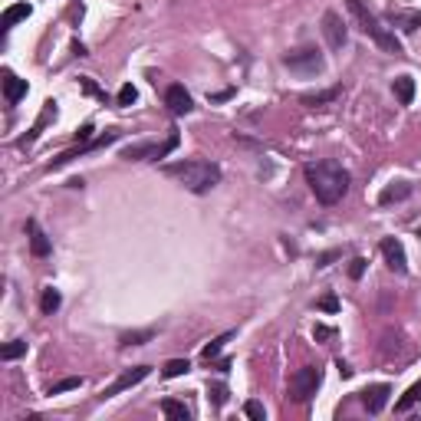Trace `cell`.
I'll return each instance as SVG.
<instances>
[{
	"mask_svg": "<svg viewBox=\"0 0 421 421\" xmlns=\"http://www.w3.org/2000/svg\"><path fill=\"white\" fill-rule=\"evenodd\" d=\"M303 174H307V184H309V191L316 194V201L326 204V208H333V204L343 201L345 191H349V184H352V174L345 172L339 162H333V158L309 162L307 168H303Z\"/></svg>",
	"mask_w": 421,
	"mask_h": 421,
	"instance_id": "6da1fadb",
	"label": "cell"
},
{
	"mask_svg": "<svg viewBox=\"0 0 421 421\" xmlns=\"http://www.w3.org/2000/svg\"><path fill=\"white\" fill-rule=\"evenodd\" d=\"M168 178L182 182L191 194H208L220 184V165L201 162V158H188V162H172L162 168Z\"/></svg>",
	"mask_w": 421,
	"mask_h": 421,
	"instance_id": "7a4b0ae2",
	"label": "cell"
},
{
	"mask_svg": "<svg viewBox=\"0 0 421 421\" xmlns=\"http://www.w3.org/2000/svg\"><path fill=\"white\" fill-rule=\"evenodd\" d=\"M345 7H349V13H352L355 20H359V27H362V33L369 40H372L379 49H385V53H395V57H402V43H398V37H395V30L385 23L382 17H375L372 10L365 7L362 0H345Z\"/></svg>",
	"mask_w": 421,
	"mask_h": 421,
	"instance_id": "3957f363",
	"label": "cell"
},
{
	"mask_svg": "<svg viewBox=\"0 0 421 421\" xmlns=\"http://www.w3.org/2000/svg\"><path fill=\"white\" fill-rule=\"evenodd\" d=\"M178 142H182V135H178V129H172L165 142H135V145H125L122 158H125V162H158V158H165V155H172L174 148H178Z\"/></svg>",
	"mask_w": 421,
	"mask_h": 421,
	"instance_id": "277c9868",
	"label": "cell"
},
{
	"mask_svg": "<svg viewBox=\"0 0 421 421\" xmlns=\"http://www.w3.org/2000/svg\"><path fill=\"white\" fill-rule=\"evenodd\" d=\"M319 385H323V372H319V365H303V369H297V372L290 375V398H293L297 405L309 402Z\"/></svg>",
	"mask_w": 421,
	"mask_h": 421,
	"instance_id": "5b68a950",
	"label": "cell"
},
{
	"mask_svg": "<svg viewBox=\"0 0 421 421\" xmlns=\"http://www.w3.org/2000/svg\"><path fill=\"white\" fill-rule=\"evenodd\" d=\"M283 66H287L290 73H297V76H319L326 69V59L316 47H303V49L287 53V57H283Z\"/></svg>",
	"mask_w": 421,
	"mask_h": 421,
	"instance_id": "8992f818",
	"label": "cell"
},
{
	"mask_svg": "<svg viewBox=\"0 0 421 421\" xmlns=\"http://www.w3.org/2000/svg\"><path fill=\"white\" fill-rule=\"evenodd\" d=\"M323 37H326V47L339 53L345 47V40H349V30H345V20L336 13V10H326L323 13Z\"/></svg>",
	"mask_w": 421,
	"mask_h": 421,
	"instance_id": "52a82bcc",
	"label": "cell"
},
{
	"mask_svg": "<svg viewBox=\"0 0 421 421\" xmlns=\"http://www.w3.org/2000/svg\"><path fill=\"white\" fill-rule=\"evenodd\" d=\"M148 375H152V369H148V365H135V369H125V372L119 375L112 385H105V389H102V398H115V395L129 392V389H135L138 382H145Z\"/></svg>",
	"mask_w": 421,
	"mask_h": 421,
	"instance_id": "ba28073f",
	"label": "cell"
},
{
	"mask_svg": "<svg viewBox=\"0 0 421 421\" xmlns=\"http://www.w3.org/2000/svg\"><path fill=\"white\" fill-rule=\"evenodd\" d=\"M119 135H122V132H105V135H99L96 142H79L76 148H69V152H63V155H59V158H53V165H49V168H63V165H66V162H73V158H79V155L96 152V148H105V145H109V142H115Z\"/></svg>",
	"mask_w": 421,
	"mask_h": 421,
	"instance_id": "9c48e42d",
	"label": "cell"
},
{
	"mask_svg": "<svg viewBox=\"0 0 421 421\" xmlns=\"http://www.w3.org/2000/svg\"><path fill=\"white\" fill-rule=\"evenodd\" d=\"M165 105H168V112L172 115H188L194 109L191 93H188L182 83H172V86L165 89Z\"/></svg>",
	"mask_w": 421,
	"mask_h": 421,
	"instance_id": "30bf717a",
	"label": "cell"
},
{
	"mask_svg": "<svg viewBox=\"0 0 421 421\" xmlns=\"http://www.w3.org/2000/svg\"><path fill=\"white\" fill-rule=\"evenodd\" d=\"M382 257H385V263H389V270H395V273H408V257H405L402 240L385 237L382 240Z\"/></svg>",
	"mask_w": 421,
	"mask_h": 421,
	"instance_id": "8fae6325",
	"label": "cell"
},
{
	"mask_svg": "<svg viewBox=\"0 0 421 421\" xmlns=\"http://www.w3.org/2000/svg\"><path fill=\"white\" fill-rule=\"evenodd\" d=\"M385 23L389 27H398L402 33H415V30L421 27V10H389L385 13Z\"/></svg>",
	"mask_w": 421,
	"mask_h": 421,
	"instance_id": "7c38bea8",
	"label": "cell"
},
{
	"mask_svg": "<svg viewBox=\"0 0 421 421\" xmlns=\"http://www.w3.org/2000/svg\"><path fill=\"white\" fill-rule=\"evenodd\" d=\"M389 395H392V389H389V385H369L365 392H359V398H362L365 412H369V415H379L385 405H389Z\"/></svg>",
	"mask_w": 421,
	"mask_h": 421,
	"instance_id": "4fadbf2b",
	"label": "cell"
},
{
	"mask_svg": "<svg viewBox=\"0 0 421 421\" xmlns=\"http://www.w3.org/2000/svg\"><path fill=\"white\" fill-rule=\"evenodd\" d=\"M49 119H57V102H53V99H49V102L43 105V112H40V119H37V122H33V129H30V132H27V135H23V138H20V142H17L20 148H30V145L37 142V138H40V132L47 129V122H49Z\"/></svg>",
	"mask_w": 421,
	"mask_h": 421,
	"instance_id": "5bb4252c",
	"label": "cell"
},
{
	"mask_svg": "<svg viewBox=\"0 0 421 421\" xmlns=\"http://www.w3.org/2000/svg\"><path fill=\"white\" fill-rule=\"evenodd\" d=\"M23 96H27V79H20V76H13L10 69H4V102L17 105Z\"/></svg>",
	"mask_w": 421,
	"mask_h": 421,
	"instance_id": "9a60e30c",
	"label": "cell"
},
{
	"mask_svg": "<svg viewBox=\"0 0 421 421\" xmlns=\"http://www.w3.org/2000/svg\"><path fill=\"white\" fill-rule=\"evenodd\" d=\"M27 234H30V250H33V257H49V254H53V244H49V237L40 230L37 220H27Z\"/></svg>",
	"mask_w": 421,
	"mask_h": 421,
	"instance_id": "2e32d148",
	"label": "cell"
},
{
	"mask_svg": "<svg viewBox=\"0 0 421 421\" xmlns=\"http://www.w3.org/2000/svg\"><path fill=\"white\" fill-rule=\"evenodd\" d=\"M405 198H412V184H408V182H392V184H385V188H382L379 204L389 208V204H398V201H405Z\"/></svg>",
	"mask_w": 421,
	"mask_h": 421,
	"instance_id": "e0dca14e",
	"label": "cell"
},
{
	"mask_svg": "<svg viewBox=\"0 0 421 421\" xmlns=\"http://www.w3.org/2000/svg\"><path fill=\"white\" fill-rule=\"evenodd\" d=\"M158 408H162L165 418H174V421H188V418H191V408H188L184 402H174V398H162Z\"/></svg>",
	"mask_w": 421,
	"mask_h": 421,
	"instance_id": "ac0fdd59",
	"label": "cell"
},
{
	"mask_svg": "<svg viewBox=\"0 0 421 421\" xmlns=\"http://www.w3.org/2000/svg\"><path fill=\"white\" fill-rule=\"evenodd\" d=\"M392 89H395V96H398V102H402V105L415 102V79L412 76H398L392 83Z\"/></svg>",
	"mask_w": 421,
	"mask_h": 421,
	"instance_id": "d6986e66",
	"label": "cell"
},
{
	"mask_svg": "<svg viewBox=\"0 0 421 421\" xmlns=\"http://www.w3.org/2000/svg\"><path fill=\"white\" fill-rule=\"evenodd\" d=\"M30 17V4H13V7L4 10V17H0V27L10 30L13 23H20V20H27Z\"/></svg>",
	"mask_w": 421,
	"mask_h": 421,
	"instance_id": "ffe728a7",
	"label": "cell"
},
{
	"mask_svg": "<svg viewBox=\"0 0 421 421\" xmlns=\"http://www.w3.org/2000/svg\"><path fill=\"white\" fill-rule=\"evenodd\" d=\"M234 336H237V333L230 329V333H220L218 339H210V343L201 349V359H204V362H210V359H218V355H220V349H224V345H227L230 339H234Z\"/></svg>",
	"mask_w": 421,
	"mask_h": 421,
	"instance_id": "44dd1931",
	"label": "cell"
},
{
	"mask_svg": "<svg viewBox=\"0 0 421 421\" xmlns=\"http://www.w3.org/2000/svg\"><path fill=\"white\" fill-rule=\"evenodd\" d=\"M155 339V329H135V333H122V339H119V345L122 349H129V345H145Z\"/></svg>",
	"mask_w": 421,
	"mask_h": 421,
	"instance_id": "7402d4cb",
	"label": "cell"
},
{
	"mask_svg": "<svg viewBox=\"0 0 421 421\" xmlns=\"http://www.w3.org/2000/svg\"><path fill=\"white\" fill-rule=\"evenodd\" d=\"M184 372H191V362H188V359H168L162 369L165 379H178V375H184Z\"/></svg>",
	"mask_w": 421,
	"mask_h": 421,
	"instance_id": "603a6c76",
	"label": "cell"
},
{
	"mask_svg": "<svg viewBox=\"0 0 421 421\" xmlns=\"http://www.w3.org/2000/svg\"><path fill=\"white\" fill-rule=\"evenodd\" d=\"M59 303H63V297H59V290H43V297H40V309H43V313H57L59 309Z\"/></svg>",
	"mask_w": 421,
	"mask_h": 421,
	"instance_id": "cb8c5ba5",
	"label": "cell"
},
{
	"mask_svg": "<svg viewBox=\"0 0 421 421\" xmlns=\"http://www.w3.org/2000/svg\"><path fill=\"white\" fill-rule=\"evenodd\" d=\"M20 355H27V343H23V339H13V343H7L0 349V359H4V362H13Z\"/></svg>",
	"mask_w": 421,
	"mask_h": 421,
	"instance_id": "d4e9b609",
	"label": "cell"
},
{
	"mask_svg": "<svg viewBox=\"0 0 421 421\" xmlns=\"http://www.w3.org/2000/svg\"><path fill=\"white\" fill-rule=\"evenodd\" d=\"M339 93H343V86H333V89H326V93H307V96H303V105H323V102H333L336 96H339Z\"/></svg>",
	"mask_w": 421,
	"mask_h": 421,
	"instance_id": "484cf974",
	"label": "cell"
},
{
	"mask_svg": "<svg viewBox=\"0 0 421 421\" xmlns=\"http://www.w3.org/2000/svg\"><path fill=\"white\" fill-rule=\"evenodd\" d=\"M418 398H421V382H418V385H412V389H408V392H405L402 398L395 402V408H398V412H408V408H412V405L418 402Z\"/></svg>",
	"mask_w": 421,
	"mask_h": 421,
	"instance_id": "4316f807",
	"label": "cell"
},
{
	"mask_svg": "<svg viewBox=\"0 0 421 421\" xmlns=\"http://www.w3.org/2000/svg\"><path fill=\"white\" fill-rule=\"evenodd\" d=\"M79 385H83V379H79V375H69V379H63V382L49 385V392H47V395H63V392H73V389H79Z\"/></svg>",
	"mask_w": 421,
	"mask_h": 421,
	"instance_id": "83f0119b",
	"label": "cell"
},
{
	"mask_svg": "<svg viewBox=\"0 0 421 421\" xmlns=\"http://www.w3.org/2000/svg\"><path fill=\"white\" fill-rule=\"evenodd\" d=\"M208 398L220 408V405L227 402V385H224V382H210V385H208Z\"/></svg>",
	"mask_w": 421,
	"mask_h": 421,
	"instance_id": "f1b7e54d",
	"label": "cell"
},
{
	"mask_svg": "<svg viewBox=\"0 0 421 421\" xmlns=\"http://www.w3.org/2000/svg\"><path fill=\"white\" fill-rule=\"evenodd\" d=\"M244 415H247V418H254V421H263V418H267V408H263L260 402H254V398H250V402L244 405Z\"/></svg>",
	"mask_w": 421,
	"mask_h": 421,
	"instance_id": "f546056e",
	"label": "cell"
},
{
	"mask_svg": "<svg viewBox=\"0 0 421 421\" xmlns=\"http://www.w3.org/2000/svg\"><path fill=\"white\" fill-rule=\"evenodd\" d=\"M135 99H138V93H135L132 83H125L122 89H119V105H132Z\"/></svg>",
	"mask_w": 421,
	"mask_h": 421,
	"instance_id": "4dcf8cb0",
	"label": "cell"
},
{
	"mask_svg": "<svg viewBox=\"0 0 421 421\" xmlns=\"http://www.w3.org/2000/svg\"><path fill=\"white\" fill-rule=\"evenodd\" d=\"M365 263H369L365 257H352V263H349V277H352V280H362Z\"/></svg>",
	"mask_w": 421,
	"mask_h": 421,
	"instance_id": "1f68e13d",
	"label": "cell"
},
{
	"mask_svg": "<svg viewBox=\"0 0 421 421\" xmlns=\"http://www.w3.org/2000/svg\"><path fill=\"white\" fill-rule=\"evenodd\" d=\"M316 307L323 309V313H339V300H336L333 293H329V297H323L319 303H316Z\"/></svg>",
	"mask_w": 421,
	"mask_h": 421,
	"instance_id": "d6a6232c",
	"label": "cell"
},
{
	"mask_svg": "<svg viewBox=\"0 0 421 421\" xmlns=\"http://www.w3.org/2000/svg\"><path fill=\"white\" fill-rule=\"evenodd\" d=\"M83 89H86L89 96H99V99H105V93H102V89H99L96 83H93V79H89V76H83Z\"/></svg>",
	"mask_w": 421,
	"mask_h": 421,
	"instance_id": "836d02e7",
	"label": "cell"
},
{
	"mask_svg": "<svg viewBox=\"0 0 421 421\" xmlns=\"http://www.w3.org/2000/svg\"><path fill=\"white\" fill-rule=\"evenodd\" d=\"M313 336L319 339V343H326V339H333V329H329V326H323V323H316Z\"/></svg>",
	"mask_w": 421,
	"mask_h": 421,
	"instance_id": "e575fe53",
	"label": "cell"
},
{
	"mask_svg": "<svg viewBox=\"0 0 421 421\" xmlns=\"http://www.w3.org/2000/svg\"><path fill=\"white\" fill-rule=\"evenodd\" d=\"M93 132H96L93 125H83V129L76 132V138H79V142H93Z\"/></svg>",
	"mask_w": 421,
	"mask_h": 421,
	"instance_id": "d590c367",
	"label": "cell"
},
{
	"mask_svg": "<svg viewBox=\"0 0 421 421\" xmlns=\"http://www.w3.org/2000/svg\"><path fill=\"white\" fill-rule=\"evenodd\" d=\"M336 369H339V375H343V379H352V365H349V362L336 359Z\"/></svg>",
	"mask_w": 421,
	"mask_h": 421,
	"instance_id": "8d00e7d4",
	"label": "cell"
},
{
	"mask_svg": "<svg viewBox=\"0 0 421 421\" xmlns=\"http://www.w3.org/2000/svg\"><path fill=\"white\" fill-rule=\"evenodd\" d=\"M336 257H339V254H336V250H333V254H323V257L316 260V267H329V263H333Z\"/></svg>",
	"mask_w": 421,
	"mask_h": 421,
	"instance_id": "74e56055",
	"label": "cell"
},
{
	"mask_svg": "<svg viewBox=\"0 0 421 421\" xmlns=\"http://www.w3.org/2000/svg\"><path fill=\"white\" fill-rule=\"evenodd\" d=\"M214 369H218V372H230V359H220V362L214 365Z\"/></svg>",
	"mask_w": 421,
	"mask_h": 421,
	"instance_id": "f35d334b",
	"label": "cell"
},
{
	"mask_svg": "<svg viewBox=\"0 0 421 421\" xmlns=\"http://www.w3.org/2000/svg\"><path fill=\"white\" fill-rule=\"evenodd\" d=\"M418 240H421V227H418Z\"/></svg>",
	"mask_w": 421,
	"mask_h": 421,
	"instance_id": "ab89813d",
	"label": "cell"
}]
</instances>
